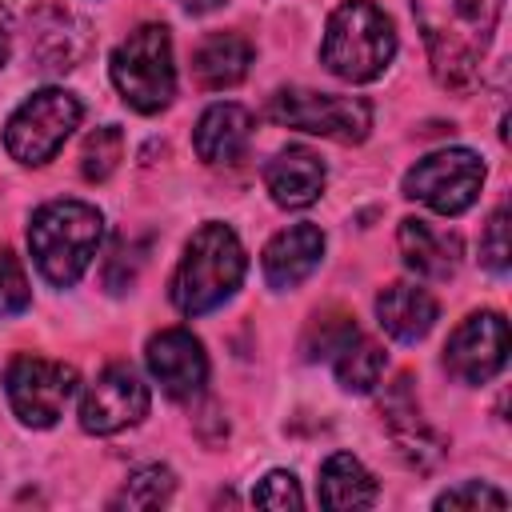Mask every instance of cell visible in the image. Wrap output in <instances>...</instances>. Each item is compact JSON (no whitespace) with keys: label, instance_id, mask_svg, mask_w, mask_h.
Masks as SVG:
<instances>
[{"label":"cell","instance_id":"ac0fdd59","mask_svg":"<svg viewBox=\"0 0 512 512\" xmlns=\"http://www.w3.org/2000/svg\"><path fill=\"white\" fill-rule=\"evenodd\" d=\"M264 188L280 208H308L324 192V164L308 148H284L268 160Z\"/></svg>","mask_w":512,"mask_h":512},{"label":"cell","instance_id":"e0dca14e","mask_svg":"<svg viewBox=\"0 0 512 512\" xmlns=\"http://www.w3.org/2000/svg\"><path fill=\"white\" fill-rule=\"evenodd\" d=\"M436 316H440V304H436L432 292L420 288V284H404V280H400V284H388V288L376 296V320H380V328H384L392 340H400V344L424 340V336L432 332Z\"/></svg>","mask_w":512,"mask_h":512},{"label":"cell","instance_id":"d6986e66","mask_svg":"<svg viewBox=\"0 0 512 512\" xmlns=\"http://www.w3.org/2000/svg\"><path fill=\"white\" fill-rule=\"evenodd\" d=\"M252 140V116L240 104H212L196 124V156L204 164H236Z\"/></svg>","mask_w":512,"mask_h":512},{"label":"cell","instance_id":"52a82bcc","mask_svg":"<svg viewBox=\"0 0 512 512\" xmlns=\"http://www.w3.org/2000/svg\"><path fill=\"white\" fill-rule=\"evenodd\" d=\"M84 108L72 92L64 88H44V92H32L12 116H8V128H4V144L12 152V160L20 164H48L60 144L72 136V128L80 124Z\"/></svg>","mask_w":512,"mask_h":512},{"label":"cell","instance_id":"6da1fadb","mask_svg":"<svg viewBox=\"0 0 512 512\" xmlns=\"http://www.w3.org/2000/svg\"><path fill=\"white\" fill-rule=\"evenodd\" d=\"M412 12L424 32L436 80L456 92L472 88L500 24L504 0H412Z\"/></svg>","mask_w":512,"mask_h":512},{"label":"cell","instance_id":"3957f363","mask_svg":"<svg viewBox=\"0 0 512 512\" xmlns=\"http://www.w3.org/2000/svg\"><path fill=\"white\" fill-rule=\"evenodd\" d=\"M104 236V216L84 200H48L32 212L28 248L40 276L56 288H72L92 264Z\"/></svg>","mask_w":512,"mask_h":512},{"label":"cell","instance_id":"ffe728a7","mask_svg":"<svg viewBox=\"0 0 512 512\" xmlns=\"http://www.w3.org/2000/svg\"><path fill=\"white\" fill-rule=\"evenodd\" d=\"M316 496H320L324 508L348 512V508H372L380 500V488H376V476L352 452H332L320 464Z\"/></svg>","mask_w":512,"mask_h":512},{"label":"cell","instance_id":"5b68a950","mask_svg":"<svg viewBox=\"0 0 512 512\" xmlns=\"http://www.w3.org/2000/svg\"><path fill=\"white\" fill-rule=\"evenodd\" d=\"M112 84L128 108L152 116L172 104L176 96V64H172V36L164 24H140L128 40L112 52Z\"/></svg>","mask_w":512,"mask_h":512},{"label":"cell","instance_id":"4fadbf2b","mask_svg":"<svg viewBox=\"0 0 512 512\" xmlns=\"http://www.w3.org/2000/svg\"><path fill=\"white\" fill-rule=\"evenodd\" d=\"M320 256H324V232L316 224H292V228L276 232L264 244V260H260L268 288L288 292V288L304 284L316 272Z\"/></svg>","mask_w":512,"mask_h":512},{"label":"cell","instance_id":"ba28073f","mask_svg":"<svg viewBox=\"0 0 512 512\" xmlns=\"http://www.w3.org/2000/svg\"><path fill=\"white\" fill-rule=\"evenodd\" d=\"M484 184V160L468 148H440L416 160L404 176V196L428 204L440 216H460L476 204Z\"/></svg>","mask_w":512,"mask_h":512},{"label":"cell","instance_id":"9c48e42d","mask_svg":"<svg viewBox=\"0 0 512 512\" xmlns=\"http://www.w3.org/2000/svg\"><path fill=\"white\" fill-rule=\"evenodd\" d=\"M4 388H8V404L20 416V424L52 428L76 392V368L64 360L20 352L4 372Z\"/></svg>","mask_w":512,"mask_h":512},{"label":"cell","instance_id":"277c9868","mask_svg":"<svg viewBox=\"0 0 512 512\" xmlns=\"http://www.w3.org/2000/svg\"><path fill=\"white\" fill-rule=\"evenodd\" d=\"M396 56V28L372 0H344L324 24L320 60L348 84L376 80Z\"/></svg>","mask_w":512,"mask_h":512},{"label":"cell","instance_id":"f546056e","mask_svg":"<svg viewBox=\"0 0 512 512\" xmlns=\"http://www.w3.org/2000/svg\"><path fill=\"white\" fill-rule=\"evenodd\" d=\"M28 4H32V0H0V20H8V16H20V12H28Z\"/></svg>","mask_w":512,"mask_h":512},{"label":"cell","instance_id":"8fae6325","mask_svg":"<svg viewBox=\"0 0 512 512\" xmlns=\"http://www.w3.org/2000/svg\"><path fill=\"white\" fill-rule=\"evenodd\" d=\"M148 416V388L128 364H108L96 384H88L80 404V428L92 436H112Z\"/></svg>","mask_w":512,"mask_h":512},{"label":"cell","instance_id":"1f68e13d","mask_svg":"<svg viewBox=\"0 0 512 512\" xmlns=\"http://www.w3.org/2000/svg\"><path fill=\"white\" fill-rule=\"evenodd\" d=\"M4 60H8V32L0 28V68H4Z\"/></svg>","mask_w":512,"mask_h":512},{"label":"cell","instance_id":"603a6c76","mask_svg":"<svg viewBox=\"0 0 512 512\" xmlns=\"http://www.w3.org/2000/svg\"><path fill=\"white\" fill-rule=\"evenodd\" d=\"M172 492H176L172 468L148 464V468H136V472L124 480V488L112 496V508H160V504L172 500Z\"/></svg>","mask_w":512,"mask_h":512},{"label":"cell","instance_id":"30bf717a","mask_svg":"<svg viewBox=\"0 0 512 512\" xmlns=\"http://www.w3.org/2000/svg\"><path fill=\"white\" fill-rule=\"evenodd\" d=\"M508 360V324L500 312H472L444 344V368L460 384H488Z\"/></svg>","mask_w":512,"mask_h":512},{"label":"cell","instance_id":"d4e9b609","mask_svg":"<svg viewBox=\"0 0 512 512\" xmlns=\"http://www.w3.org/2000/svg\"><path fill=\"white\" fill-rule=\"evenodd\" d=\"M352 336H356L352 316H344V312H324V316H312L300 352H304V360H324V356H336Z\"/></svg>","mask_w":512,"mask_h":512},{"label":"cell","instance_id":"5bb4252c","mask_svg":"<svg viewBox=\"0 0 512 512\" xmlns=\"http://www.w3.org/2000/svg\"><path fill=\"white\" fill-rule=\"evenodd\" d=\"M380 412H384V420H388V432H392L396 448H400L416 468H432V464L440 460L444 440L424 424V416H420V408H416V396H412V380H408V376H400V380H396V388L380 400Z\"/></svg>","mask_w":512,"mask_h":512},{"label":"cell","instance_id":"4316f807","mask_svg":"<svg viewBox=\"0 0 512 512\" xmlns=\"http://www.w3.org/2000/svg\"><path fill=\"white\" fill-rule=\"evenodd\" d=\"M252 504H260V508H300L304 496H300L296 476L276 468V472H268V476L252 488Z\"/></svg>","mask_w":512,"mask_h":512},{"label":"cell","instance_id":"7402d4cb","mask_svg":"<svg viewBox=\"0 0 512 512\" xmlns=\"http://www.w3.org/2000/svg\"><path fill=\"white\" fill-rule=\"evenodd\" d=\"M380 372H384V348L360 332L336 352V380L348 392H372Z\"/></svg>","mask_w":512,"mask_h":512},{"label":"cell","instance_id":"4dcf8cb0","mask_svg":"<svg viewBox=\"0 0 512 512\" xmlns=\"http://www.w3.org/2000/svg\"><path fill=\"white\" fill-rule=\"evenodd\" d=\"M188 12H212V8H220L224 0H180Z\"/></svg>","mask_w":512,"mask_h":512},{"label":"cell","instance_id":"484cf974","mask_svg":"<svg viewBox=\"0 0 512 512\" xmlns=\"http://www.w3.org/2000/svg\"><path fill=\"white\" fill-rule=\"evenodd\" d=\"M28 300H32V292H28V276H24L20 260L8 248H0V316L24 312Z\"/></svg>","mask_w":512,"mask_h":512},{"label":"cell","instance_id":"7a4b0ae2","mask_svg":"<svg viewBox=\"0 0 512 512\" xmlns=\"http://www.w3.org/2000/svg\"><path fill=\"white\" fill-rule=\"evenodd\" d=\"M244 280V248H240V236L220 224V220H208L192 232L176 272H172V304L184 312V316H204L212 308H220Z\"/></svg>","mask_w":512,"mask_h":512},{"label":"cell","instance_id":"7c38bea8","mask_svg":"<svg viewBox=\"0 0 512 512\" xmlns=\"http://www.w3.org/2000/svg\"><path fill=\"white\" fill-rule=\"evenodd\" d=\"M148 368L172 400H192L208 380L204 344L188 328H164L148 340Z\"/></svg>","mask_w":512,"mask_h":512},{"label":"cell","instance_id":"8992f818","mask_svg":"<svg viewBox=\"0 0 512 512\" xmlns=\"http://www.w3.org/2000/svg\"><path fill=\"white\" fill-rule=\"evenodd\" d=\"M268 120H276L284 128L312 132V136H328V140H340V144H360L372 128V104L364 96L280 88L268 100Z\"/></svg>","mask_w":512,"mask_h":512},{"label":"cell","instance_id":"2e32d148","mask_svg":"<svg viewBox=\"0 0 512 512\" xmlns=\"http://www.w3.org/2000/svg\"><path fill=\"white\" fill-rule=\"evenodd\" d=\"M396 240H400L404 264L416 276H424V280H448V276H456V268H460V236L456 232H440L428 220L408 216V220H400Z\"/></svg>","mask_w":512,"mask_h":512},{"label":"cell","instance_id":"44dd1931","mask_svg":"<svg viewBox=\"0 0 512 512\" xmlns=\"http://www.w3.org/2000/svg\"><path fill=\"white\" fill-rule=\"evenodd\" d=\"M248 64H252V44L240 32H212L192 52V76L208 92H220V88L240 84L248 76Z\"/></svg>","mask_w":512,"mask_h":512},{"label":"cell","instance_id":"f1b7e54d","mask_svg":"<svg viewBox=\"0 0 512 512\" xmlns=\"http://www.w3.org/2000/svg\"><path fill=\"white\" fill-rule=\"evenodd\" d=\"M480 260L492 272L508 268V208H496L488 216V228H484V240H480Z\"/></svg>","mask_w":512,"mask_h":512},{"label":"cell","instance_id":"83f0119b","mask_svg":"<svg viewBox=\"0 0 512 512\" xmlns=\"http://www.w3.org/2000/svg\"><path fill=\"white\" fill-rule=\"evenodd\" d=\"M504 504H508L504 492L492 484H480V480H464L436 496V508H504Z\"/></svg>","mask_w":512,"mask_h":512},{"label":"cell","instance_id":"cb8c5ba5","mask_svg":"<svg viewBox=\"0 0 512 512\" xmlns=\"http://www.w3.org/2000/svg\"><path fill=\"white\" fill-rule=\"evenodd\" d=\"M120 160H124V132H120L116 124L96 128V132L84 140V148H80V172H84V180H92V184L108 180Z\"/></svg>","mask_w":512,"mask_h":512},{"label":"cell","instance_id":"9a60e30c","mask_svg":"<svg viewBox=\"0 0 512 512\" xmlns=\"http://www.w3.org/2000/svg\"><path fill=\"white\" fill-rule=\"evenodd\" d=\"M28 48L40 60L44 72H68L88 52V24L80 16H72V12H64V8H44L32 20Z\"/></svg>","mask_w":512,"mask_h":512}]
</instances>
